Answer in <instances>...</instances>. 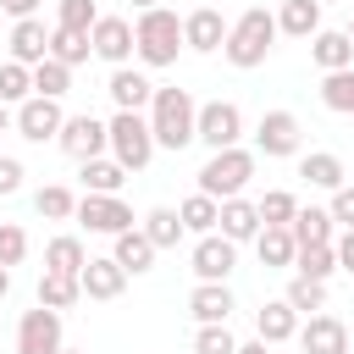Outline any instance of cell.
<instances>
[{
	"label": "cell",
	"instance_id": "db71d44e",
	"mask_svg": "<svg viewBox=\"0 0 354 354\" xmlns=\"http://www.w3.org/2000/svg\"><path fill=\"white\" fill-rule=\"evenodd\" d=\"M61 354H83V348H61Z\"/></svg>",
	"mask_w": 354,
	"mask_h": 354
},
{
	"label": "cell",
	"instance_id": "9a60e30c",
	"mask_svg": "<svg viewBox=\"0 0 354 354\" xmlns=\"http://www.w3.org/2000/svg\"><path fill=\"white\" fill-rule=\"evenodd\" d=\"M77 282H83L88 299H116V293L127 288V266H122L116 254H88V266L77 271Z\"/></svg>",
	"mask_w": 354,
	"mask_h": 354
},
{
	"label": "cell",
	"instance_id": "8fae6325",
	"mask_svg": "<svg viewBox=\"0 0 354 354\" xmlns=\"http://www.w3.org/2000/svg\"><path fill=\"white\" fill-rule=\"evenodd\" d=\"M232 266H238V243H232L227 232H205V238L194 243V277H199V282H227Z\"/></svg>",
	"mask_w": 354,
	"mask_h": 354
},
{
	"label": "cell",
	"instance_id": "ee69618b",
	"mask_svg": "<svg viewBox=\"0 0 354 354\" xmlns=\"http://www.w3.org/2000/svg\"><path fill=\"white\" fill-rule=\"evenodd\" d=\"M326 210H332V221H337V227H354V183L332 188V205H326Z\"/></svg>",
	"mask_w": 354,
	"mask_h": 354
},
{
	"label": "cell",
	"instance_id": "74e56055",
	"mask_svg": "<svg viewBox=\"0 0 354 354\" xmlns=\"http://www.w3.org/2000/svg\"><path fill=\"white\" fill-rule=\"evenodd\" d=\"M282 299H288L299 315H310V310H321V304H326V282H321V277H299V271H293V282H288V293H282Z\"/></svg>",
	"mask_w": 354,
	"mask_h": 354
},
{
	"label": "cell",
	"instance_id": "8992f818",
	"mask_svg": "<svg viewBox=\"0 0 354 354\" xmlns=\"http://www.w3.org/2000/svg\"><path fill=\"white\" fill-rule=\"evenodd\" d=\"M17 354H61V310L33 304L17 321Z\"/></svg>",
	"mask_w": 354,
	"mask_h": 354
},
{
	"label": "cell",
	"instance_id": "d6986e66",
	"mask_svg": "<svg viewBox=\"0 0 354 354\" xmlns=\"http://www.w3.org/2000/svg\"><path fill=\"white\" fill-rule=\"evenodd\" d=\"M254 332H260L266 343H288V337H299V310H293L288 299H271V304L254 310Z\"/></svg>",
	"mask_w": 354,
	"mask_h": 354
},
{
	"label": "cell",
	"instance_id": "ffe728a7",
	"mask_svg": "<svg viewBox=\"0 0 354 354\" xmlns=\"http://www.w3.org/2000/svg\"><path fill=\"white\" fill-rule=\"evenodd\" d=\"M44 55H50V33H44V22H39V17H22V22L11 28V61L39 66Z\"/></svg>",
	"mask_w": 354,
	"mask_h": 354
},
{
	"label": "cell",
	"instance_id": "8d00e7d4",
	"mask_svg": "<svg viewBox=\"0 0 354 354\" xmlns=\"http://www.w3.org/2000/svg\"><path fill=\"white\" fill-rule=\"evenodd\" d=\"M33 210H39L44 221H66V216H77V199H72V188L50 183V188H39V194H33Z\"/></svg>",
	"mask_w": 354,
	"mask_h": 354
},
{
	"label": "cell",
	"instance_id": "f6af8a7d",
	"mask_svg": "<svg viewBox=\"0 0 354 354\" xmlns=\"http://www.w3.org/2000/svg\"><path fill=\"white\" fill-rule=\"evenodd\" d=\"M17 188H22V160L0 155V194H17Z\"/></svg>",
	"mask_w": 354,
	"mask_h": 354
},
{
	"label": "cell",
	"instance_id": "d4e9b609",
	"mask_svg": "<svg viewBox=\"0 0 354 354\" xmlns=\"http://www.w3.org/2000/svg\"><path fill=\"white\" fill-rule=\"evenodd\" d=\"M83 266H88V249H83V238L61 232V238H50V243H44V271H66V277H77Z\"/></svg>",
	"mask_w": 354,
	"mask_h": 354
},
{
	"label": "cell",
	"instance_id": "cb8c5ba5",
	"mask_svg": "<svg viewBox=\"0 0 354 354\" xmlns=\"http://www.w3.org/2000/svg\"><path fill=\"white\" fill-rule=\"evenodd\" d=\"M277 28L293 33V39H315V33H321V0H282Z\"/></svg>",
	"mask_w": 354,
	"mask_h": 354
},
{
	"label": "cell",
	"instance_id": "11a10c76",
	"mask_svg": "<svg viewBox=\"0 0 354 354\" xmlns=\"http://www.w3.org/2000/svg\"><path fill=\"white\" fill-rule=\"evenodd\" d=\"M348 354H354V348H348Z\"/></svg>",
	"mask_w": 354,
	"mask_h": 354
},
{
	"label": "cell",
	"instance_id": "816d5d0a",
	"mask_svg": "<svg viewBox=\"0 0 354 354\" xmlns=\"http://www.w3.org/2000/svg\"><path fill=\"white\" fill-rule=\"evenodd\" d=\"M133 6H138V11H149V6H160V0H133Z\"/></svg>",
	"mask_w": 354,
	"mask_h": 354
},
{
	"label": "cell",
	"instance_id": "ac0fdd59",
	"mask_svg": "<svg viewBox=\"0 0 354 354\" xmlns=\"http://www.w3.org/2000/svg\"><path fill=\"white\" fill-rule=\"evenodd\" d=\"M310 61H315L321 72H343V66H354V39L337 33V28H321V33L310 39Z\"/></svg>",
	"mask_w": 354,
	"mask_h": 354
},
{
	"label": "cell",
	"instance_id": "4316f807",
	"mask_svg": "<svg viewBox=\"0 0 354 354\" xmlns=\"http://www.w3.org/2000/svg\"><path fill=\"white\" fill-rule=\"evenodd\" d=\"M177 216H183V227H188V232H199V238H205V232H216V227H221V199H210V194H188V199L177 205Z\"/></svg>",
	"mask_w": 354,
	"mask_h": 354
},
{
	"label": "cell",
	"instance_id": "f546056e",
	"mask_svg": "<svg viewBox=\"0 0 354 354\" xmlns=\"http://www.w3.org/2000/svg\"><path fill=\"white\" fill-rule=\"evenodd\" d=\"M77 299H83V282H77V277H66V271H44V277H39V304L72 310Z\"/></svg>",
	"mask_w": 354,
	"mask_h": 354
},
{
	"label": "cell",
	"instance_id": "bcb514c9",
	"mask_svg": "<svg viewBox=\"0 0 354 354\" xmlns=\"http://www.w3.org/2000/svg\"><path fill=\"white\" fill-rule=\"evenodd\" d=\"M337 266L354 271V227H343V238H337Z\"/></svg>",
	"mask_w": 354,
	"mask_h": 354
},
{
	"label": "cell",
	"instance_id": "d590c367",
	"mask_svg": "<svg viewBox=\"0 0 354 354\" xmlns=\"http://www.w3.org/2000/svg\"><path fill=\"white\" fill-rule=\"evenodd\" d=\"M293 271H299V277H321V282H326V277L337 271V243H304V249L293 254Z\"/></svg>",
	"mask_w": 354,
	"mask_h": 354
},
{
	"label": "cell",
	"instance_id": "1f68e13d",
	"mask_svg": "<svg viewBox=\"0 0 354 354\" xmlns=\"http://www.w3.org/2000/svg\"><path fill=\"white\" fill-rule=\"evenodd\" d=\"M254 249H260V266H293V254H299V243H293L288 227H260Z\"/></svg>",
	"mask_w": 354,
	"mask_h": 354
},
{
	"label": "cell",
	"instance_id": "f35d334b",
	"mask_svg": "<svg viewBox=\"0 0 354 354\" xmlns=\"http://www.w3.org/2000/svg\"><path fill=\"white\" fill-rule=\"evenodd\" d=\"M28 94H33V66L6 61V66H0V100H6V105H22Z\"/></svg>",
	"mask_w": 354,
	"mask_h": 354
},
{
	"label": "cell",
	"instance_id": "83f0119b",
	"mask_svg": "<svg viewBox=\"0 0 354 354\" xmlns=\"http://www.w3.org/2000/svg\"><path fill=\"white\" fill-rule=\"evenodd\" d=\"M144 232H149V243H155V249H177L188 227H183V216H177L171 205H155V210L144 216Z\"/></svg>",
	"mask_w": 354,
	"mask_h": 354
},
{
	"label": "cell",
	"instance_id": "603a6c76",
	"mask_svg": "<svg viewBox=\"0 0 354 354\" xmlns=\"http://www.w3.org/2000/svg\"><path fill=\"white\" fill-rule=\"evenodd\" d=\"M155 243H149V232L144 227H127V232H116V260L127 266V277H144L149 266H155Z\"/></svg>",
	"mask_w": 354,
	"mask_h": 354
},
{
	"label": "cell",
	"instance_id": "7c38bea8",
	"mask_svg": "<svg viewBox=\"0 0 354 354\" xmlns=\"http://www.w3.org/2000/svg\"><path fill=\"white\" fill-rule=\"evenodd\" d=\"M88 39H94V55L111 61V66H127V55H138V39H133V22L127 17H100L88 28Z\"/></svg>",
	"mask_w": 354,
	"mask_h": 354
},
{
	"label": "cell",
	"instance_id": "f5cc1de1",
	"mask_svg": "<svg viewBox=\"0 0 354 354\" xmlns=\"http://www.w3.org/2000/svg\"><path fill=\"white\" fill-rule=\"evenodd\" d=\"M343 33H348V39H354V22H348V28H343Z\"/></svg>",
	"mask_w": 354,
	"mask_h": 354
},
{
	"label": "cell",
	"instance_id": "c3c4849f",
	"mask_svg": "<svg viewBox=\"0 0 354 354\" xmlns=\"http://www.w3.org/2000/svg\"><path fill=\"white\" fill-rule=\"evenodd\" d=\"M238 354H271V343H266V337H254V343H238Z\"/></svg>",
	"mask_w": 354,
	"mask_h": 354
},
{
	"label": "cell",
	"instance_id": "60d3db41",
	"mask_svg": "<svg viewBox=\"0 0 354 354\" xmlns=\"http://www.w3.org/2000/svg\"><path fill=\"white\" fill-rule=\"evenodd\" d=\"M94 22H100L94 0H61V11H55V28H77V33H88Z\"/></svg>",
	"mask_w": 354,
	"mask_h": 354
},
{
	"label": "cell",
	"instance_id": "6da1fadb",
	"mask_svg": "<svg viewBox=\"0 0 354 354\" xmlns=\"http://www.w3.org/2000/svg\"><path fill=\"white\" fill-rule=\"evenodd\" d=\"M149 127H155V144L160 149H188L199 138V105L188 100V88H155Z\"/></svg>",
	"mask_w": 354,
	"mask_h": 354
},
{
	"label": "cell",
	"instance_id": "3957f363",
	"mask_svg": "<svg viewBox=\"0 0 354 354\" xmlns=\"http://www.w3.org/2000/svg\"><path fill=\"white\" fill-rule=\"evenodd\" d=\"M133 39H138V61L144 66H171L177 50H183V17L166 11V6H149V11H138Z\"/></svg>",
	"mask_w": 354,
	"mask_h": 354
},
{
	"label": "cell",
	"instance_id": "7a4b0ae2",
	"mask_svg": "<svg viewBox=\"0 0 354 354\" xmlns=\"http://www.w3.org/2000/svg\"><path fill=\"white\" fill-rule=\"evenodd\" d=\"M277 33H282V28H277V17H271L266 6H249V11L227 28L221 55H227L232 66H243V72H249V66H260V61L271 55V39H277Z\"/></svg>",
	"mask_w": 354,
	"mask_h": 354
},
{
	"label": "cell",
	"instance_id": "836d02e7",
	"mask_svg": "<svg viewBox=\"0 0 354 354\" xmlns=\"http://www.w3.org/2000/svg\"><path fill=\"white\" fill-rule=\"evenodd\" d=\"M72 88V66L66 61H55V55H44L39 66H33V94H44V100H61Z\"/></svg>",
	"mask_w": 354,
	"mask_h": 354
},
{
	"label": "cell",
	"instance_id": "4dcf8cb0",
	"mask_svg": "<svg viewBox=\"0 0 354 354\" xmlns=\"http://www.w3.org/2000/svg\"><path fill=\"white\" fill-rule=\"evenodd\" d=\"M50 55L66 61V66H83V61L94 55V39L77 33V28H50Z\"/></svg>",
	"mask_w": 354,
	"mask_h": 354
},
{
	"label": "cell",
	"instance_id": "7bdbcfd3",
	"mask_svg": "<svg viewBox=\"0 0 354 354\" xmlns=\"http://www.w3.org/2000/svg\"><path fill=\"white\" fill-rule=\"evenodd\" d=\"M22 254H28V232L17 221H0V266H22Z\"/></svg>",
	"mask_w": 354,
	"mask_h": 354
},
{
	"label": "cell",
	"instance_id": "9c48e42d",
	"mask_svg": "<svg viewBox=\"0 0 354 354\" xmlns=\"http://www.w3.org/2000/svg\"><path fill=\"white\" fill-rule=\"evenodd\" d=\"M77 221H83L88 232L116 238V232L133 227V210L122 205V194H83V199H77Z\"/></svg>",
	"mask_w": 354,
	"mask_h": 354
},
{
	"label": "cell",
	"instance_id": "7402d4cb",
	"mask_svg": "<svg viewBox=\"0 0 354 354\" xmlns=\"http://www.w3.org/2000/svg\"><path fill=\"white\" fill-rule=\"evenodd\" d=\"M260 205H249V199H221V232L232 238V243H249V238H260Z\"/></svg>",
	"mask_w": 354,
	"mask_h": 354
},
{
	"label": "cell",
	"instance_id": "30bf717a",
	"mask_svg": "<svg viewBox=\"0 0 354 354\" xmlns=\"http://www.w3.org/2000/svg\"><path fill=\"white\" fill-rule=\"evenodd\" d=\"M55 144H61L72 160H94L100 149H111V127L83 111V116H66V122H61V138H55Z\"/></svg>",
	"mask_w": 354,
	"mask_h": 354
},
{
	"label": "cell",
	"instance_id": "277c9868",
	"mask_svg": "<svg viewBox=\"0 0 354 354\" xmlns=\"http://www.w3.org/2000/svg\"><path fill=\"white\" fill-rule=\"evenodd\" d=\"M249 177H254V149H243V144L210 149V160L199 166V194H210V199H238Z\"/></svg>",
	"mask_w": 354,
	"mask_h": 354
},
{
	"label": "cell",
	"instance_id": "44dd1931",
	"mask_svg": "<svg viewBox=\"0 0 354 354\" xmlns=\"http://www.w3.org/2000/svg\"><path fill=\"white\" fill-rule=\"evenodd\" d=\"M188 310H194V321H199V326L227 321V315H232V293H227V282H199V288L188 293Z\"/></svg>",
	"mask_w": 354,
	"mask_h": 354
},
{
	"label": "cell",
	"instance_id": "4fadbf2b",
	"mask_svg": "<svg viewBox=\"0 0 354 354\" xmlns=\"http://www.w3.org/2000/svg\"><path fill=\"white\" fill-rule=\"evenodd\" d=\"M254 144H260V155H271V160L299 155V116H293V111H266L260 127H254Z\"/></svg>",
	"mask_w": 354,
	"mask_h": 354
},
{
	"label": "cell",
	"instance_id": "2e32d148",
	"mask_svg": "<svg viewBox=\"0 0 354 354\" xmlns=\"http://www.w3.org/2000/svg\"><path fill=\"white\" fill-rule=\"evenodd\" d=\"M299 348L304 354H348V332L337 315H310V326H299Z\"/></svg>",
	"mask_w": 354,
	"mask_h": 354
},
{
	"label": "cell",
	"instance_id": "681fc988",
	"mask_svg": "<svg viewBox=\"0 0 354 354\" xmlns=\"http://www.w3.org/2000/svg\"><path fill=\"white\" fill-rule=\"evenodd\" d=\"M6 127H17V111H11L6 100H0V133H6Z\"/></svg>",
	"mask_w": 354,
	"mask_h": 354
},
{
	"label": "cell",
	"instance_id": "f907efd6",
	"mask_svg": "<svg viewBox=\"0 0 354 354\" xmlns=\"http://www.w3.org/2000/svg\"><path fill=\"white\" fill-rule=\"evenodd\" d=\"M11 293V266H0V299Z\"/></svg>",
	"mask_w": 354,
	"mask_h": 354
},
{
	"label": "cell",
	"instance_id": "b9f144b4",
	"mask_svg": "<svg viewBox=\"0 0 354 354\" xmlns=\"http://www.w3.org/2000/svg\"><path fill=\"white\" fill-rule=\"evenodd\" d=\"M194 354H238V343H232L227 321H216V326H199V332H194Z\"/></svg>",
	"mask_w": 354,
	"mask_h": 354
},
{
	"label": "cell",
	"instance_id": "e575fe53",
	"mask_svg": "<svg viewBox=\"0 0 354 354\" xmlns=\"http://www.w3.org/2000/svg\"><path fill=\"white\" fill-rule=\"evenodd\" d=\"M122 183H127V166H122V160H100V155L83 160V188H88V194H116Z\"/></svg>",
	"mask_w": 354,
	"mask_h": 354
},
{
	"label": "cell",
	"instance_id": "ab89813d",
	"mask_svg": "<svg viewBox=\"0 0 354 354\" xmlns=\"http://www.w3.org/2000/svg\"><path fill=\"white\" fill-rule=\"evenodd\" d=\"M293 216H299V199H293L288 188H271V194L260 199V221H266V227H293Z\"/></svg>",
	"mask_w": 354,
	"mask_h": 354
},
{
	"label": "cell",
	"instance_id": "f1b7e54d",
	"mask_svg": "<svg viewBox=\"0 0 354 354\" xmlns=\"http://www.w3.org/2000/svg\"><path fill=\"white\" fill-rule=\"evenodd\" d=\"M332 227H337V221H332V210L310 205V210H299V216H293V227H288V232H293V243L304 249V243H332Z\"/></svg>",
	"mask_w": 354,
	"mask_h": 354
},
{
	"label": "cell",
	"instance_id": "e0dca14e",
	"mask_svg": "<svg viewBox=\"0 0 354 354\" xmlns=\"http://www.w3.org/2000/svg\"><path fill=\"white\" fill-rule=\"evenodd\" d=\"M105 94L116 100V111H144V105L155 100V83H149L144 72H133V66H116L111 83H105Z\"/></svg>",
	"mask_w": 354,
	"mask_h": 354
},
{
	"label": "cell",
	"instance_id": "5b68a950",
	"mask_svg": "<svg viewBox=\"0 0 354 354\" xmlns=\"http://www.w3.org/2000/svg\"><path fill=\"white\" fill-rule=\"evenodd\" d=\"M105 127H111V155H116L127 171H144V166L155 160V149H160V144H155L149 116H138V111H116Z\"/></svg>",
	"mask_w": 354,
	"mask_h": 354
},
{
	"label": "cell",
	"instance_id": "5bb4252c",
	"mask_svg": "<svg viewBox=\"0 0 354 354\" xmlns=\"http://www.w3.org/2000/svg\"><path fill=\"white\" fill-rule=\"evenodd\" d=\"M227 28H232V22H221V11H216V6H199V11H188V17H183V44H188V50H199V55H210V50H221V44H227Z\"/></svg>",
	"mask_w": 354,
	"mask_h": 354
},
{
	"label": "cell",
	"instance_id": "ba28073f",
	"mask_svg": "<svg viewBox=\"0 0 354 354\" xmlns=\"http://www.w3.org/2000/svg\"><path fill=\"white\" fill-rule=\"evenodd\" d=\"M243 138V111L232 105V100H210V105H199V144H210V149H232Z\"/></svg>",
	"mask_w": 354,
	"mask_h": 354
},
{
	"label": "cell",
	"instance_id": "484cf974",
	"mask_svg": "<svg viewBox=\"0 0 354 354\" xmlns=\"http://www.w3.org/2000/svg\"><path fill=\"white\" fill-rule=\"evenodd\" d=\"M299 177H304L310 188H326V194H332V188H343V160H337L332 149H315V155L299 160Z\"/></svg>",
	"mask_w": 354,
	"mask_h": 354
},
{
	"label": "cell",
	"instance_id": "52a82bcc",
	"mask_svg": "<svg viewBox=\"0 0 354 354\" xmlns=\"http://www.w3.org/2000/svg\"><path fill=\"white\" fill-rule=\"evenodd\" d=\"M61 122H66V111H61V100H44V94H28V100L17 105V133H22L28 144H44V138H61Z\"/></svg>",
	"mask_w": 354,
	"mask_h": 354
},
{
	"label": "cell",
	"instance_id": "d6a6232c",
	"mask_svg": "<svg viewBox=\"0 0 354 354\" xmlns=\"http://www.w3.org/2000/svg\"><path fill=\"white\" fill-rule=\"evenodd\" d=\"M321 105H326V111H337V116H354V66H343V72H326V77H321Z\"/></svg>",
	"mask_w": 354,
	"mask_h": 354
},
{
	"label": "cell",
	"instance_id": "7dc6e473",
	"mask_svg": "<svg viewBox=\"0 0 354 354\" xmlns=\"http://www.w3.org/2000/svg\"><path fill=\"white\" fill-rule=\"evenodd\" d=\"M0 11H11V17L22 22V17H33V11H39V0H0Z\"/></svg>",
	"mask_w": 354,
	"mask_h": 354
}]
</instances>
